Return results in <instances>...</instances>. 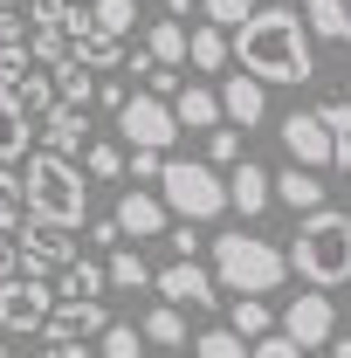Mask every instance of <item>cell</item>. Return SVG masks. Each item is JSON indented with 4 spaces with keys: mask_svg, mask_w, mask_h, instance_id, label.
<instances>
[{
    "mask_svg": "<svg viewBox=\"0 0 351 358\" xmlns=\"http://www.w3.org/2000/svg\"><path fill=\"white\" fill-rule=\"evenodd\" d=\"M227 62H241V76L275 90H303L317 83V48L296 7H255L234 35H227Z\"/></svg>",
    "mask_w": 351,
    "mask_h": 358,
    "instance_id": "1",
    "label": "cell"
},
{
    "mask_svg": "<svg viewBox=\"0 0 351 358\" xmlns=\"http://www.w3.org/2000/svg\"><path fill=\"white\" fill-rule=\"evenodd\" d=\"M282 262L296 268L317 296H324V289H345V282H351V214H345V207H317V214H303L296 241L282 248Z\"/></svg>",
    "mask_w": 351,
    "mask_h": 358,
    "instance_id": "2",
    "label": "cell"
},
{
    "mask_svg": "<svg viewBox=\"0 0 351 358\" xmlns=\"http://www.w3.org/2000/svg\"><path fill=\"white\" fill-rule=\"evenodd\" d=\"M21 200H28V221L35 227H69L89 221V186H83V166L55 159V152H28V173H21Z\"/></svg>",
    "mask_w": 351,
    "mask_h": 358,
    "instance_id": "3",
    "label": "cell"
},
{
    "mask_svg": "<svg viewBox=\"0 0 351 358\" xmlns=\"http://www.w3.org/2000/svg\"><path fill=\"white\" fill-rule=\"evenodd\" d=\"M214 248V289H227V296H275L282 289V275H289V262H282V248L275 241H262V234H248V227H227V234H214L207 241Z\"/></svg>",
    "mask_w": 351,
    "mask_h": 358,
    "instance_id": "4",
    "label": "cell"
},
{
    "mask_svg": "<svg viewBox=\"0 0 351 358\" xmlns=\"http://www.w3.org/2000/svg\"><path fill=\"white\" fill-rule=\"evenodd\" d=\"M159 200H166V214H179L186 227H200V221H220L227 214V179L207 159H166Z\"/></svg>",
    "mask_w": 351,
    "mask_h": 358,
    "instance_id": "5",
    "label": "cell"
},
{
    "mask_svg": "<svg viewBox=\"0 0 351 358\" xmlns=\"http://www.w3.org/2000/svg\"><path fill=\"white\" fill-rule=\"evenodd\" d=\"M83 35H89V14H83V7H69V0H42V7H28V55H35V69L69 62Z\"/></svg>",
    "mask_w": 351,
    "mask_h": 358,
    "instance_id": "6",
    "label": "cell"
},
{
    "mask_svg": "<svg viewBox=\"0 0 351 358\" xmlns=\"http://www.w3.org/2000/svg\"><path fill=\"white\" fill-rule=\"evenodd\" d=\"M117 138H124V152H173V103H159V96H145V90H131L124 96V110H117Z\"/></svg>",
    "mask_w": 351,
    "mask_h": 358,
    "instance_id": "7",
    "label": "cell"
},
{
    "mask_svg": "<svg viewBox=\"0 0 351 358\" xmlns=\"http://www.w3.org/2000/svg\"><path fill=\"white\" fill-rule=\"evenodd\" d=\"M48 310H55V289L35 275H14L0 282V338H42Z\"/></svg>",
    "mask_w": 351,
    "mask_h": 358,
    "instance_id": "8",
    "label": "cell"
},
{
    "mask_svg": "<svg viewBox=\"0 0 351 358\" xmlns=\"http://www.w3.org/2000/svg\"><path fill=\"white\" fill-rule=\"evenodd\" d=\"M275 331H282L296 352H324V345L338 338V303H331V296H317V289H303V296H289V303H282Z\"/></svg>",
    "mask_w": 351,
    "mask_h": 358,
    "instance_id": "9",
    "label": "cell"
},
{
    "mask_svg": "<svg viewBox=\"0 0 351 358\" xmlns=\"http://www.w3.org/2000/svg\"><path fill=\"white\" fill-rule=\"evenodd\" d=\"M152 289H159V303H173V310H214V303H220L214 275H207L200 262H173V268H159V275H152Z\"/></svg>",
    "mask_w": 351,
    "mask_h": 358,
    "instance_id": "10",
    "label": "cell"
},
{
    "mask_svg": "<svg viewBox=\"0 0 351 358\" xmlns=\"http://www.w3.org/2000/svg\"><path fill=\"white\" fill-rule=\"evenodd\" d=\"M14 262H21V275L48 282V275H62V268L76 262V241L55 234V227H35V221H28V241H14Z\"/></svg>",
    "mask_w": 351,
    "mask_h": 358,
    "instance_id": "11",
    "label": "cell"
},
{
    "mask_svg": "<svg viewBox=\"0 0 351 358\" xmlns=\"http://www.w3.org/2000/svg\"><path fill=\"white\" fill-rule=\"evenodd\" d=\"M110 331V310L103 303H55L42 324V345H96Z\"/></svg>",
    "mask_w": 351,
    "mask_h": 358,
    "instance_id": "12",
    "label": "cell"
},
{
    "mask_svg": "<svg viewBox=\"0 0 351 358\" xmlns=\"http://www.w3.org/2000/svg\"><path fill=\"white\" fill-rule=\"evenodd\" d=\"M275 131L289 145V166H303V173H324V166H331V131L317 124V110H289Z\"/></svg>",
    "mask_w": 351,
    "mask_h": 358,
    "instance_id": "13",
    "label": "cell"
},
{
    "mask_svg": "<svg viewBox=\"0 0 351 358\" xmlns=\"http://www.w3.org/2000/svg\"><path fill=\"white\" fill-rule=\"evenodd\" d=\"M214 96H220V124H227V131H255L268 117V90L255 83V76H227Z\"/></svg>",
    "mask_w": 351,
    "mask_h": 358,
    "instance_id": "14",
    "label": "cell"
},
{
    "mask_svg": "<svg viewBox=\"0 0 351 358\" xmlns=\"http://www.w3.org/2000/svg\"><path fill=\"white\" fill-rule=\"evenodd\" d=\"M110 221H117V234H124V241H159V234H166V227H173V214H166V200H159V193H124V200H117V214H110Z\"/></svg>",
    "mask_w": 351,
    "mask_h": 358,
    "instance_id": "15",
    "label": "cell"
},
{
    "mask_svg": "<svg viewBox=\"0 0 351 358\" xmlns=\"http://www.w3.org/2000/svg\"><path fill=\"white\" fill-rule=\"evenodd\" d=\"M42 152H55V159H83L89 152V110H69V103H55L42 117Z\"/></svg>",
    "mask_w": 351,
    "mask_h": 358,
    "instance_id": "16",
    "label": "cell"
},
{
    "mask_svg": "<svg viewBox=\"0 0 351 358\" xmlns=\"http://www.w3.org/2000/svg\"><path fill=\"white\" fill-rule=\"evenodd\" d=\"M268 200H275V193H268V173L255 166V159H241V166L227 173V207H234V214H248V221H262Z\"/></svg>",
    "mask_w": 351,
    "mask_h": 358,
    "instance_id": "17",
    "label": "cell"
},
{
    "mask_svg": "<svg viewBox=\"0 0 351 358\" xmlns=\"http://www.w3.org/2000/svg\"><path fill=\"white\" fill-rule=\"evenodd\" d=\"M103 296H110V282H103V262H89V255H76L55 275V303H103Z\"/></svg>",
    "mask_w": 351,
    "mask_h": 358,
    "instance_id": "18",
    "label": "cell"
},
{
    "mask_svg": "<svg viewBox=\"0 0 351 358\" xmlns=\"http://www.w3.org/2000/svg\"><path fill=\"white\" fill-rule=\"evenodd\" d=\"M173 124H179V131H220V96H214L207 83H179Z\"/></svg>",
    "mask_w": 351,
    "mask_h": 358,
    "instance_id": "19",
    "label": "cell"
},
{
    "mask_svg": "<svg viewBox=\"0 0 351 358\" xmlns=\"http://www.w3.org/2000/svg\"><path fill=\"white\" fill-rule=\"evenodd\" d=\"M268 193H275L282 207H296V214H317L331 186H324L317 173H303V166H289V173H268Z\"/></svg>",
    "mask_w": 351,
    "mask_h": 358,
    "instance_id": "20",
    "label": "cell"
},
{
    "mask_svg": "<svg viewBox=\"0 0 351 358\" xmlns=\"http://www.w3.org/2000/svg\"><path fill=\"white\" fill-rule=\"evenodd\" d=\"M28 138H35V117L14 103V90H0V166L28 159Z\"/></svg>",
    "mask_w": 351,
    "mask_h": 358,
    "instance_id": "21",
    "label": "cell"
},
{
    "mask_svg": "<svg viewBox=\"0 0 351 358\" xmlns=\"http://www.w3.org/2000/svg\"><path fill=\"white\" fill-rule=\"evenodd\" d=\"M317 124L331 131V173H351V96L317 103Z\"/></svg>",
    "mask_w": 351,
    "mask_h": 358,
    "instance_id": "22",
    "label": "cell"
},
{
    "mask_svg": "<svg viewBox=\"0 0 351 358\" xmlns=\"http://www.w3.org/2000/svg\"><path fill=\"white\" fill-rule=\"evenodd\" d=\"M138 338H145V345H159V352H179V345H186V310L152 303V310L138 317Z\"/></svg>",
    "mask_w": 351,
    "mask_h": 358,
    "instance_id": "23",
    "label": "cell"
},
{
    "mask_svg": "<svg viewBox=\"0 0 351 358\" xmlns=\"http://www.w3.org/2000/svg\"><path fill=\"white\" fill-rule=\"evenodd\" d=\"M303 28L351 48V0H303Z\"/></svg>",
    "mask_w": 351,
    "mask_h": 358,
    "instance_id": "24",
    "label": "cell"
},
{
    "mask_svg": "<svg viewBox=\"0 0 351 358\" xmlns=\"http://www.w3.org/2000/svg\"><path fill=\"white\" fill-rule=\"evenodd\" d=\"M103 282H110L117 296H131V289H152V262H145L138 248H110V255H103Z\"/></svg>",
    "mask_w": 351,
    "mask_h": 358,
    "instance_id": "25",
    "label": "cell"
},
{
    "mask_svg": "<svg viewBox=\"0 0 351 358\" xmlns=\"http://www.w3.org/2000/svg\"><path fill=\"white\" fill-rule=\"evenodd\" d=\"M48 83H55V103H69V110H89V96H96V76H89L76 55H69V62H55V69H48Z\"/></svg>",
    "mask_w": 351,
    "mask_h": 358,
    "instance_id": "26",
    "label": "cell"
},
{
    "mask_svg": "<svg viewBox=\"0 0 351 358\" xmlns=\"http://www.w3.org/2000/svg\"><path fill=\"white\" fill-rule=\"evenodd\" d=\"M186 62H193L200 76H220V69H227V35L207 28V21H200V28H186Z\"/></svg>",
    "mask_w": 351,
    "mask_h": 358,
    "instance_id": "27",
    "label": "cell"
},
{
    "mask_svg": "<svg viewBox=\"0 0 351 358\" xmlns=\"http://www.w3.org/2000/svg\"><path fill=\"white\" fill-rule=\"evenodd\" d=\"M89 35H110V42H124L138 28V0H89Z\"/></svg>",
    "mask_w": 351,
    "mask_h": 358,
    "instance_id": "28",
    "label": "cell"
},
{
    "mask_svg": "<svg viewBox=\"0 0 351 358\" xmlns=\"http://www.w3.org/2000/svg\"><path fill=\"white\" fill-rule=\"evenodd\" d=\"M145 55H152L159 69H179V62H186V28H179V21H152V28H145Z\"/></svg>",
    "mask_w": 351,
    "mask_h": 358,
    "instance_id": "29",
    "label": "cell"
},
{
    "mask_svg": "<svg viewBox=\"0 0 351 358\" xmlns=\"http://www.w3.org/2000/svg\"><path fill=\"white\" fill-rule=\"evenodd\" d=\"M227 331H234L241 345H255V338H268V331H275V310H268V303H255V296H234V324H227Z\"/></svg>",
    "mask_w": 351,
    "mask_h": 358,
    "instance_id": "30",
    "label": "cell"
},
{
    "mask_svg": "<svg viewBox=\"0 0 351 358\" xmlns=\"http://www.w3.org/2000/svg\"><path fill=\"white\" fill-rule=\"evenodd\" d=\"M76 62H83L89 76H110V69H124V42H110V35H83V42H76Z\"/></svg>",
    "mask_w": 351,
    "mask_h": 358,
    "instance_id": "31",
    "label": "cell"
},
{
    "mask_svg": "<svg viewBox=\"0 0 351 358\" xmlns=\"http://www.w3.org/2000/svg\"><path fill=\"white\" fill-rule=\"evenodd\" d=\"M14 103H21L28 117H48V110H55V83H48V69H28V76L14 83Z\"/></svg>",
    "mask_w": 351,
    "mask_h": 358,
    "instance_id": "32",
    "label": "cell"
},
{
    "mask_svg": "<svg viewBox=\"0 0 351 358\" xmlns=\"http://www.w3.org/2000/svg\"><path fill=\"white\" fill-rule=\"evenodd\" d=\"M117 173H124V145H117V138H89L83 179H117Z\"/></svg>",
    "mask_w": 351,
    "mask_h": 358,
    "instance_id": "33",
    "label": "cell"
},
{
    "mask_svg": "<svg viewBox=\"0 0 351 358\" xmlns=\"http://www.w3.org/2000/svg\"><path fill=\"white\" fill-rule=\"evenodd\" d=\"M193 7H200V21H207V28H220V35H234V28L255 14V0H193Z\"/></svg>",
    "mask_w": 351,
    "mask_h": 358,
    "instance_id": "34",
    "label": "cell"
},
{
    "mask_svg": "<svg viewBox=\"0 0 351 358\" xmlns=\"http://www.w3.org/2000/svg\"><path fill=\"white\" fill-rule=\"evenodd\" d=\"M21 221H28V200H21V173H14V166H0V234H14Z\"/></svg>",
    "mask_w": 351,
    "mask_h": 358,
    "instance_id": "35",
    "label": "cell"
},
{
    "mask_svg": "<svg viewBox=\"0 0 351 358\" xmlns=\"http://www.w3.org/2000/svg\"><path fill=\"white\" fill-rule=\"evenodd\" d=\"M138 352H145L138 324H124V317H110V331L96 338V358H138Z\"/></svg>",
    "mask_w": 351,
    "mask_h": 358,
    "instance_id": "36",
    "label": "cell"
},
{
    "mask_svg": "<svg viewBox=\"0 0 351 358\" xmlns=\"http://www.w3.org/2000/svg\"><path fill=\"white\" fill-rule=\"evenodd\" d=\"M193 358H248V345H241V338H234V331H200V338H193Z\"/></svg>",
    "mask_w": 351,
    "mask_h": 358,
    "instance_id": "37",
    "label": "cell"
},
{
    "mask_svg": "<svg viewBox=\"0 0 351 358\" xmlns=\"http://www.w3.org/2000/svg\"><path fill=\"white\" fill-rule=\"evenodd\" d=\"M241 159H248V152H241V131H227V124H220V131H207V166H241Z\"/></svg>",
    "mask_w": 351,
    "mask_h": 358,
    "instance_id": "38",
    "label": "cell"
},
{
    "mask_svg": "<svg viewBox=\"0 0 351 358\" xmlns=\"http://www.w3.org/2000/svg\"><path fill=\"white\" fill-rule=\"evenodd\" d=\"M124 173H131L138 186H159V179H166V152H124Z\"/></svg>",
    "mask_w": 351,
    "mask_h": 358,
    "instance_id": "39",
    "label": "cell"
},
{
    "mask_svg": "<svg viewBox=\"0 0 351 358\" xmlns=\"http://www.w3.org/2000/svg\"><path fill=\"white\" fill-rule=\"evenodd\" d=\"M28 69H35V55H28V48H0V90H14Z\"/></svg>",
    "mask_w": 351,
    "mask_h": 358,
    "instance_id": "40",
    "label": "cell"
},
{
    "mask_svg": "<svg viewBox=\"0 0 351 358\" xmlns=\"http://www.w3.org/2000/svg\"><path fill=\"white\" fill-rule=\"evenodd\" d=\"M124 96H131V83H117V76H96V96H89V103L117 117V110H124Z\"/></svg>",
    "mask_w": 351,
    "mask_h": 358,
    "instance_id": "41",
    "label": "cell"
},
{
    "mask_svg": "<svg viewBox=\"0 0 351 358\" xmlns=\"http://www.w3.org/2000/svg\"><path fill=\"white\" fill-rule=\"evenodd\" d=\"M248 358H303V352H296L282 331H268V338H255V345H248Z\"/></svg>",
    "mask_w": 351,
    "mask_h": 358,
    "instance_id": "42",
    "label": "cell"
},
{
    "mask_svg": "<svg viewBox=\"0 0 351 358\" xmlns=\"http://www.w3.org/2000/svg\"><path fill=\"white\" fill-rule=\"evenodd\" d=\"M124 76H138V83H152V76H159V62H152L145 48H124Z\"/></svg>",
    "mask_w": 351,
    "mask_h": 358,
    "instance_id": "43",
    "label": "cell"
},
{
    "mask_svg": "<svg viewBox=\"0 0 351 358\" xmlns=\"http://www.w3.org/2000/svg\"><path fill=\"white\" fill-rule=\"evenodd\" d=\"M89 241H96L103 255H110V248H124V234H117V221H110V214H103V221H89Z\"/></svg>",
    "mask_w": 351,
    "mask_h": 358,
    "instance_id": "44",
    "label": "cell"
},
{
    "mask_svg": "<svg viewBox=\"0 0 351 358\" xmlns=\"http://www.w3.org/2000/svg\"><path fill=\"white\" fill-rule=\"evenodd\" d=\"M28 358H96L89 345H42V352H28Z\"/></svg>",
    "mask_w": 351,
    "mask_h": 358,
    "instance_id": "45",
    "label": "cell"
},
{
    "mask_svg": "<svg viewBox=\"0 0 351 358\" xmlns=\"http://www.w3.org/2000/svg\"><path fill=\"white\" fill-rule=\"evenodd\" d=\"M14 275H21V262H14V241L0 234V282H14Z\"/></svg>",
    "mask_w": 351,
    "mask_h": 358,
    "instance_id": "46",
    "label": "cell"
},
{
    "mask_svg": "<svg viewBox=\"0 0 351 358\" xmlns=\"http://www.w3.org/2000/svg\"><path fill=\"white\" fill-rule=\"evenodd\" d=\"M186 14H193V0H166V21H179V28H186Z\"/></svg>",
    "mask_w": 351,
    "mask_h": 358,
    "instance_id": "47",
    "label": "cell"
},
{
    "mask_svg": "<svg viewBox=\"0 0 351 358\" xmlns=\"http://www.w3.org/2000/svg\"><path fill=\"white\" fill-rule=\"evenodd\" d=\"M324 358H351V338H331V345H324Z\"/></svg>",
    "mask_w": 351,
    "mask_h": 358,
    "instance_id": "48",
    "label": "cell"
},
{
    "mask_svg": "<svg viewBox=\"0 0 351 358\" xmlns=\"http://www.w3.org/2000/svg\"><path fill=\"white\" fill-rule=\"evenodd\" d=\"M0 358H14V352H7V338H0Z\"/></svg>",
    "mask_w": 351,
    "mask_h": 358,
    "instance_id": "49",
    "label": "cell"
},
{
    "mask_svg": "<svg viewBox=\"0 0 351 358\" xmlns=\"http://www.w3.org/2000/svg\"><path fill=\"white\" fill-rule=\"evenodd\" d=\"M0 7H21V0H0Z\"/></svg>",
    "mask_w": 351,
    "mask_h": 358,
    "instance_id": "50",
    "label": "cell"
},
{
    "mask_svg": "<svg viewBox=\"0 0 351 358\" xmlns=\"http://www.w3.org/2000/svg\"><path fill=\"white\" fill-rule=\"evenodd\" d=\"M69 7H89V0H69Z\"/></svg>",
    "mask_w": 351,
    "mask_h": 358,
    "instance_id": "51",
    "label": "cell"
},
{
    "mask_svg": "<svg viewBox=\"0 0 351 358\" xmlns=\"http://www.w3.org/2000/svg\"><path fill=\"white\" fill-rule=\"evenodd\" d=\"M138 7H145V0H138Z\"/></svg>",
    "mask_w": 351,
    "mask_h": 358,
    "instance_id": "52",
    "label": "cell"
}]
</instances>
